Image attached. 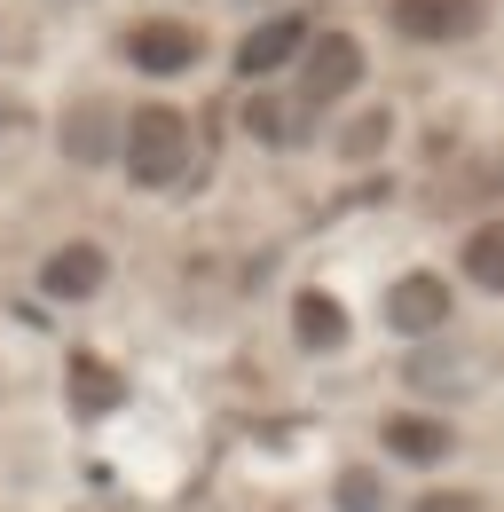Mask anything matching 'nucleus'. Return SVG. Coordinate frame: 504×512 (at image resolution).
<instances>
[{
  "label": "nucleus",
  "instance_id": "f257e3e1",
  "mask_svg": "<svg viewBox=\"0 0 504 512\" xmlns=\"http://www.w3.org/2000/svg\"><path fill=\"white\" fill-rule=\"evenodd\" d=\"M119 166L134 190H174L189 174V111L174 103H134L119 119Z\"/></svg>",
  "mask_w": 504,
  "mask_h": 512
},
{
  "label": "nucleus",
  "instance_id": "f03ea898",
  "mask_svg": "<svg viewBox=\"0 0 504 512\" xmlns=\"http://www.w3.org/2000/svg\"><path fill=\"white\" fill-rule=\"evenodd\" d=\"M363 87V40L355 32H308L300 48V111H331Z\"/></svg>",
  "mask_w": 504,
  "mask_h": 512
},
{
  "label": "nucleus",
  "instance_id": "7ed1b4c3",
  "mask_svg": "<svg viewBox=\"0 0 504 512\" xmlns=\"http://www.w3.org/2000/svg\"><path fill=\"white\" fill-rule=\"evenodd\" d=\"M119 56L142 71V79H182V71H197V56H205V32L182 24V16H142V24H126Z\"/></svg>",
  "mask_w": 504,
  "mask_h": 512
},
{
  "label": "nucleus",
  "instance_id": "20e7f679",
  "mask_svg": "<svg viewBox=\"0 0 504 512\" xmlns=\"http://www.w3.org/2000/svg\"><path fill=\"white\" fill-rule=\"evenodd\" d=\"M449 284H441L434 268H410V276H394L386 284V331H402V339H434L441 323H449Z\"/></svg>",
  "mask_w": 504,
  "mask_h": 512
},
{
  "label": "nucleus",
  "instance_id": "39448f33",
  "mask_svg": "<svg viewBox=\"0 0 504 512\" xmlns=\"http://www.w3.org/2000/svg\"><path fill=\"white\" fill-rule=\"evenodd\" d=\"M119 119L126 111H111L103 95H79V103L56 119V150L71 166H111V158H119Z\"/></svg>",
  "mask_w": 504,
  "mask_h": 512
},
{
  "label": "nucleus",
  "instance_id": "423d86ee",
  "mask_svg": "<svg viewBox=\"0 0 504 512\" xmlns=\"http://www.w3.org/2000/svg\"><path fill=\"white\" fill-rule=\"evenodd\" d=\"M103 284H111V253H103L95 237H71V245H56V253L40 260V292L63 300V308H71V300H95Z\"/></svg>",
  "mask_w": 504,
  "mask_h": 512
},
{
  "label": "nucleus",
  "instance_id": "0eeeda50",
  "mask_svg": "<svg viewBox=\"0 0 504 512\" xmlns=\"http://www.w3.org/2000/svg\"><path fill=\"white\" fill-rule=\"evenodd\" d=\"M386 16H394L402 40L441 48V40H465V32L481 24V0H386Z\"/></svg>",
  "mask_w": 504,
  "mask_h": 512
},
{
  "label": "nucleus",
  "instance_id": "6e6552de",
  "mask_svg": "<svg viewBox=\"0 0 504 512\" xmlns=\"http://www.w3.org/2000/svg\"><path fill=\"white\" fill-rule=\"evenodd\" d=\"M300 48H308V24L300 16H268V24H252L237 40V71L245 79H276L284 64H300Z\"/></svg>",
  "mask_w": 504,
  "mask_h": 512
},
{
  "label": "nucleus",
  "instance_id": "1a4fd4ad",
  "mask_svg": "<svg viewBox=\"0 0 504 512\" xmlns=\"http://www.w3.org/2000/svg\"><path fill=\"white\" fill-rule=\"evenodd\" d=\"M378 442H386V457H402V465H441L457 434H449L441 418H426V410H394V418L378 426Z\"/></svg>",
  "mask_w": 504,
  "mask_h": 512
},
{
  "label": "nucleus",
  "instance_id": "9d476101",
  "mask_svg": "<svg viewBox=\"0 0 504 512\" xmlns=\"http://www.w3.org/2000/svg\"><path fill=\"white\" fill-rule=\"evenodd\" d=\"M292 339H300L308 355H339V347H347V308H339L331 292H300V300H292Z\"/></svg>",
  "mask_w": 504,
  "mask_h": 512
},
{
  "label": "nucleus",
  "instance_id": "9b49d317",
  "mask_svg": "<svg viewBox=\"0 0 504 512\" xmlns=\"http://www.w3.org/2000/svg\"><path fill=\"white\" fill-rule=\"evenodd\" d=\"M126 379L103 363V355H71V410L79 418H103V410H119Z\"/></svg>",
  "mask_w": 504,
  "mask_h": 512
},
{
  "label": "nucleus",
  "instance_id": "f8f14e48",
  "mask_svg": "<svg viewBox=\"0 0 504 512\" xmlns=\"http://www.w3.org/2000/svg\"><path fill=\"white\" fill-rule=\"evenodd\" d=\"M457 268H465V276H473L481 292H504V221H481V229L465 237Z\"/></svg>",
  "mask_w": 504,
  "mask_h": 512
},
{
  "label": "nucleus",
  "instance_id": "ddd939ff",
  "mask_svg": "<svg viewBox=\"0 0 504 512\" xmlns=\"http://www.w3.org/2000/svg\"><path fill=\"white\" fill-rule=\"evenodd\" d=\"M245 127L260 134L268 150H292V142H300V111L276 103V95H252V103H245Z\"/></svg>",
  "mask_w": 504,
  "mask_h": 512
},
{
  "label": "nucleus",
  "instance_id": "4468645a",
  "mask_svg": "<svg viewBox=\"0 0 504 512\" xmlns=\"http://www.w3.org/2000/svg\"><path fill=\"white\" fill-rule=\"evenodd\" d=\"M339 512H386V481L371 465H347L339 473Z\"/></svg>",
  "mask_w": 504,
  "mask_h": 512
},
{
  "label": "nucleus",
  "instance_id": "2eb2a0df",
  "mask_svg": "<svg viewBox=\"0 0 504 512\" xmlns=\"http://www.w3.org/2000/svg\"><path fill=\"white\" fill-rule=\"evenodd\" d=\"M386 134H394V111H363L355 127L339 134V150H347V158H371V150H386Z\"/></svg>",
  "mask_w": 504,
  "mask_h": 512
},
{
  "label": "nucleus",
  "instance_id": "dca6fc26",
  "mask_svg": "<svg viewBox=\"0 0 504 512\" xmlns=\"http://www.w3.org/2000/svg\"><path fill=\"white\" fill-rule=\"evenodd\" d=\"M418 512H481V489H434L418 497Z\"/></svg>",
  "mask_w": 504,
  "mask_h": 512
},
{
  "label": "nucleus",
  "instance_id": "f3484780",
  "mask_svg": "<svg viewBox=\"0 0 504 512\" xmlns=\"http://www.w3.org/2000/svg\"><path fill=\"white\" fill-rule=\"evenodd\" d=\"M24 119H32V111H24L16 95H0V142H8V134H24Z\"/></svg>",
  "mask_w": 504,
  "mask_h": 512
}]
</instances>
